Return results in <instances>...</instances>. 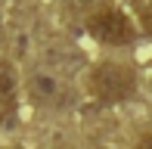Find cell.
<instances>
[{
    "mask_svg": "<svg viewBox=\"0 0 152 149\" xmlns=\"http://www.w3.org/2000/svg\"><path fill=\"white\" fill-rule=\"evenodd\" d=\"M90 90L102 103H124V99L134 96L137 90V78L127 65L118 62H99L90 72Z\"/></svg>",
    "mask_w": 152,
    "mask_h": 149,
    "instance_id": "6da1fadb",
    "label": "cell"
},
{
    "mask_svg": "<svg viewBox=\"0 0 152 149\" xmlns=\"http://www.w3.org/2000/svg\"><path fill=\"white\" fill-rule=\"evenodd\" d=\"M87 31L102 40V44H130L134 40V25H130V19L124 16L121 9H115V6H106V9L93 12L90 19H87Z\"/></svg>",
    "mask_w": 152,
    "mask_h": 149,
    "instance_id": "7a4b0ae2",
    "label": "cell"
},
{
    "mask_svg": "<svg viewBox=\"0 0 152 149\" xmlns=\"http://www.w3.org/2000/svg\"><path fill=\"white\" fill-rule=\"evenodd\" d=\"M12 90H16V81H12V74H10L6 65H0V124H6V121L12 118V112H16Z\"/></svg>",
    "mask_w": 152,
    "mask_h": 149,
    "instance_id": "3957f363",
    "label": "cell"
},
{
    "mask_svg": "<svg viewBox=\"0 0 152 149\" xmlns=\"http://www.w3.org/2000/svg\"><path fill=\"white\" fill-rule=\"evenodd\" d=\"M140 22H143V28H146L149 34H152V0L140 6Z\"/></svg>",
    "mask_w": 152,
    "mask_h": 149,
    "instance_id": "277c9868",
    "label": "cell"
},
{
    "mask_svg": "<svg viewBox=\"0 0 152 149\" xmlns=\"http://www.w3.org/2000/svg\"><path fill=\"white\" fill-rule=\"evenodd\" d=\"M137 149H152V134H149V137H143L140 143H137Z\"/></svg>",
    "mask_w": 152,
    "mask_h": 149,
    "instance_id": "5b68a950",
    "label": "cell"
}]
</instances>
